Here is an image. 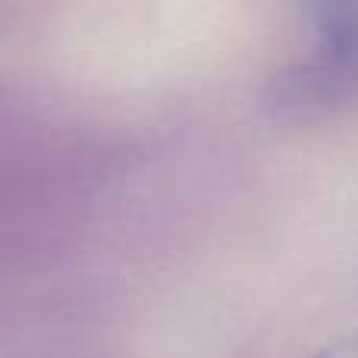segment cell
Returning <instances> with one entry per match:
<instances>
[{"label":"cell","mask_w":358,"mask_h":358,"mask_svg":"<svg viewBox=\"0 0 358 358\" xmlns=\"http://www.w3.org/2000/svg\"><path fill=\"white\" fill-rule=\"evenodd\" d=\"M311 16L308 57L280 79V107L327 113L358 101V3H321Z\"/></svg>","instance_id":"1"},{"label":"cell","mask_w":358,"mask_h":358,"mask_svg":"<svg viewBox=\"0 0 358 358\" xmlns=\"http://www.w3.org/2000/svg\"><path fill=\"white\" fill-rule=\"evenodd\" d=\"M311 358H358V334L346 336V340L334 343V346L321 349V352H315Z\"/></svg>","instance_id":"2"}]
</instances>
